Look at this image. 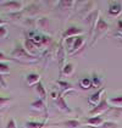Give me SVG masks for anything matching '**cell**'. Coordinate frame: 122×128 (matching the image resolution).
I'll list each match as a JSON object with an SVG mask.
<instances>
[{"mask_svg":"<svg viewBox=\"0 0 122 128\" xmlns=\"http://www.w3.org/2000/svg\"><path fill=\"white\" fill-rule=\"evenodd\" d=\"M109 15L112 17H117L122 14V2L121 1H110L109 9H108Z\"/></svg>","mask_w":122,"mask_h":128,"instance_id":"15","label":"cell"},{"mask_svg":"<svg viewBox=\"0 0 122 128\" xmlns=\"http://www.w3.org/2000/svg\"><path fill=\"white\" fill-rule=\"evenodd\" d=\"M56 126H62L65 128H81V126L83 124L82 121L77 120V118H70V120H65L61 121L59 123H55Z\"/></svg>","mask_w":122,"mask_h":128,"instance_id":"16","label":"cell"},{"mask_svg":"<svg viewBox=\"0 0 122 128\" xmlns=\"http://www.w3.org/2000/svg\"><path fill=\"white\" fill-rule=\"evenodd\" d=\"M54 101H55L56 108L60 110L61 112H64V114H73V110L68 106V104H67V101H66V99H65L64 95L59 94V96L55 99Z\"/></svg>","mask_w":122,"mask_h":128,"instance_id":"9","label":"cell"},{"mask_svg":"<svg viewBox=\"0 0 122 128\" xmlns=\"http://www.w3.org/2000/svg\"><path fill=\"white\" fill-rule=\"evenodd\" d=\"M76 1H59L58 5L60 6V9L62 11H70L73 9V6L76 5Z\"/></svg>","mask_w":122,"mask_h":128,"instance_id":"25","label":"cell"},{"mask_svg":"<svg viewBox=\"0 0 122 128\" xmlns=\"http://www.w3.org/2000/svg\"><path fill=\"white\" fill-rule=\"evenodd\" d=\"M116 114H118V115H121L122 116V108H112Z\"/></svg>","mask_w":122,"mask_h":128,"instance_id":"34","label":"cell"},{"mask_svg":"<svg viewBox=\"0 0 122 128\" xmlns=\"http://www.w3.org/2000/svg\"><path fill=\"white\" fill-rule=\"evenodd\" d=\"M8 36H9V30H8V26H6V24L0 26V39H5Z\"/></svg>","mask_w":122,"mask_h":128,"instance_id":"28","label":"cell"},{"mask_svg":"<svg viewBox=\"0 0 122 128\" xmlns=\"http://www.w3.org/2000/svg\"><path fill=\"white\" fill-rule=\"evenodd\" d=\"M9 73H10V66L8 65V62H0V76Z\"/></svg>","mask_w":122,"mask_h":128,"instance_id":"27","label":"cell"},{"mask_svg":"<svg viewBox=\"0 0 122 128\" xmlns=\"http://www.w3.org/2000/svg\"><path fill=\"white\" fill-rule=\"evenodd\" d=\"M34 90H36L37 95L39 96V99H42L44 102H46V99H48V92H46V89H45L44 84H43L42 82H39L38 84L34 86Z\"/></svg>","mask_w":122,"mask_h":128,"instance_id":"18","label":"cell"},{"mask_svg":"<svg viewBox=\"0 0 122 128\" xmlns=\"http://www.w3.org/2000/svg\"><path fill=\"white\" fill-rule=\"evenodd\" d=\"M0 5L2 6V9L5 12H8L9 15L12 14H17V12H22L24 9V2L23 1H0Z\"/></svg>","mask_w":122,"mask_h":128,"instance_id":"3","label":"cell"},{"mask_svg":"<svg viewBox=\"0 0 122 128\" xmlns=\"http://www.w3.org/2000/svg\"><path fill=\"white\" fill-rule=\"evenodd\" d=\"M46 122H48V117L42 122H39V121H27L24 123V128H45Z\"/></svg>","mask_w":122,"mask_h":128,"instance_id":"22","label":"cell"},{"mask_svg":"<svg viewBox=\"0 0 122 128\" xmlns=\"http://www.w3.org/2000/svg\"><path fill=\"white\" fill-rule=\"evenodd\" d=\"M73 72H74V66H73V64L67 61V62L62 66V68L60 70V76H72Z\"/></svg>","mask_w":122,"mask_h":128,"instance_id":"21","label":"cell"},{"mask_svg":"<svg viewBox=\"0 0 122 128\" xmlns=\"http://www.w3.org/2000/svg\"><path fill=\"white\" fill-rule=\"evenodd\" d=\"M51 27V21L49 17L43 16V17H38L36 18V28L40 30L43 34H46Z\"/></svg>","mask_w":122,"mask_h":128,"instance_id":"8","label":"cell"},{"mask_svg":"<svg viewBox=\"0 0 122 128\" xmlns=\"http://www.w3.org/2000/svg\"><path fill=\"white\" fill-rule=\"evenodd\" d=\"M22 46L26 49V51L28 52V54H30L32 56H37L38 58V54H39V49L36 46V44L32 42V40L30 39V38H24L23 39V43H22Z\"/></svg>","mask_w":122,"mask_h":128,"instance_id":"12","label":"cell"},{"mask_svg":"<svg viewBox=\"0 0 122 128\" xmlns=\"http://www.w3.org/2000/svg\"><path fill=\"white\" fill-rule=\"evenodd\" d=\"M110 28H111L110 23H108L102 15H99L96 24H95V28H94V32H93V36L90 38V48H93L99 39H102V37H105L106 33L110 30Z\"/></svg>","mask_w":122,"mask_h":128,"instance_id":"1","label":"cell"},{"mask_svg":"<svg viewBox=\"0 0 122 128\" xmlns=\"http://www.w3.org/2000/svg\"><path fill=\"white\" fill-rule=\"evenodd\" d=\"M80 86H81L82 89H90V88H93L90 77H83V78H81V80H80Z\"/></svg>","mask_w":122,"mask_h":128,"instance_id":"26","label":"cell"},{"mask_svg":"<svg viewBox=\"0 0 122 128\" xmlns=\"http://www.w3.org/2000/svg\"><path fill=\"white\" fill-rule=\"evenodd\" d=\"M30 110L32 111H37V112H42V111L46 112V104L42 99H37V100L30 102Z\"/></svg>","mask_w":122,"mask_h":128,"instance_id":"19","label":"cell"},{"mask_svg":"<svg viewBox=\"0 0 122 128\" xmlns=\"http://www.w3.org/2000/svg\"><path fill=\"white\" fill-rule=\"evenodd\" d=\"M50 95H51V98L54 99V100H55V99L58 98V96H59V93H56V92H54V90H51L50 92Z\"/></svg>","mask_w":122,"mask_h":128,"instance_id":"33","label":"cell"},{"mask_svg":"<svg viewBox=\"0 0 122 128\" xmlns=\"http://www.w3.org/2000/svg\"><path fill=\"white\" fill-rule=\"evenodd\" d=\"M5 128H17V123H16V121H15V118L14 117H10L8 120V122H6V126Z\"/></svg>","mask_w":122,"mask_h":128,"instance_id":"30","label":"cell"},{"mask_svg":"<svg viewBox=\"0 0 122 128\" xmlns=\"http://www.w3.org/2000/svg\"><path fill=\"white\" fill-rule=\"evenodd\" d=\"M112 110V108L109 105V101H108V96L106 95H104V98L102 99V101L95 106V108H93L89 110V112H88V115L89 116H102V114H105V112H108V111H110Z\"/></svg>","mask_w":122,"mask_h":128,"instance_id":"4","label":"cell"},{"mask_svg":"<svg viewBox=\"0 0 122 128\" xmlns=\"http://www.w3.org/2000/svg\"><path fill=\"white\" fill-rule=\"evenodd\" d=\"M11 58L16 60V62H24V64H34V62H38L39 60L37 56H32L30 54H28L26 49L18 43L15 44L14 49L11 51Z\"/></svg>","mask_w":122,"mask_h":128,"instance_id":"2","label":"cell"},{"mask_svg":"<svg viewBox=\"0 0 122 128\" xmlns=\"http://www.w3.org/2000/svg\"><path fill=\"white\" fill-rule=\"evenodd\" d=\"M108 101H109V105L112 108H122V94L121 95H114V96L108 99Z\"/></svg>","mask_w":122,"mask_h":128,"instance_id":"23","label":"cell"},{"mask_svg":"<svg viewBox=\"0 0 122 128\" xmlns=\"http://www.w3.org/2000/svg\"><path fill=\"white\" fill-rule=\"evenodd\" d=\"M105 92H106L105 87H102L100 89H98L96 92H94L88 98V104H89L90 106H93V108H95V106H96V105L102 101V99L104 98Z\"/></svg>","mask_w":122,"mask_h":128,"instance_id":"10","label":"cell"},{"mask_svg":"<svg viewBox=\"0 0 122 128\" xmlns=\"http://www.w3.org/2000/svg\"><path fill=\"white\" fill-rule=\"evenodd\" d=\"M86 43H87V40H86L84 36L76 37L74 42H73V45H72L71 50H70V52L67 55V58H74V56L80 55L82 51L84 50V48H86Z\"/></svg>","mask_w":122,"mask_h":128,"instance_id":"5","label":"cell"},{"mask_svg":"<svg viewBox=\"0 0 122 128\" xmlns=\"http://www.w3.org/2000/svg\"><path fill=\"white\" fill-rule=\"evenodd\" d=\"M99 128H118V124L112 121H105Z\"/></svg>","mask_w":122,"mask_h":128,"instance_id":"29","label":"cell"},{"mask_svg":"<svg viewBox=\"0 0 122 128\" xmlns=\"http://www.w3.org/2000/svg\"><path fill=\"white\" fill-rule=\"evenodd\" d=\"M55 86H56L58 89L60 90L61 95H65V94H67V93L74 90L73 84L70 83V82H67V80H64V79H58V80L55 82Z\"/></svg>","mask_w":122,"mask_h":128,"instance_id":"11","label":"cell"},{"mask_svg":"<svg viewBox=\"0 0 122 128\" xmlns=\"http://www.w3.org/2000/svg\"><path fill=\"white\" fill-rule=\"evenodd\" d=\"M86 34V30L78 27V26H70L67 27L66 30L62 32L61 34V40H65L67 38H76V37H80V36H84Z\"/></svg>","mask_w":122,"mask_h":128,"instance_id":"6","label":"cell"},{"mask_svg":"<svg viewBox=\"0 0 122 128\" xmlns=\"http://www.w3.org/2000/svg\"><path fill=\"white\" fill-rule=\"evenodd\" d=\"M89 128H95V127H89Z\"/></svg>","mask_w":122,"mask_h":128,"instance_id":"37","label":"cell"},{"mask_svg":"<svg viewBox=\"0 0 122 128\" xmlns=\"http://www.w3.org/2000/svg\"><path fill=\"white\" fill-rule=\"evenodd\" d=\"M42 77L39 73H36V72H30L28 73L27 76H26V84L28 86V87H32V86H36V84H38L40 80Z\"/></svg>","mask_w":122,"mask_h":128,"instance_id":"17","label":"cell"},{"mask_svg":"<svg viewBox=\"0 0 122 128\" xmlns=\"http://www.w3.org/2000/svg\"><path fill=\"white\" fill-rule=\"evenodd\" d=\"M14 102V99L11 96H4V95H0V111L1 110H5V108H10L11 104Z\"/></svg>","mask_w":122,"mask_h":128,"instance_id":"24","label":"cell"},{"mask_svg":"<svg viewBox=\"0 0 122 128\" xmlns=\"http://www.w3.org/2000/svg\"><path fill=\"white\" fill-rule=\"evenodd\" d=\"M95 2L94 1H87L82 4V8L80 9V15L82 16V18H86L88 15H90L93 11H95Z\"/></svg>","mask_w":122,"mask_h":128,"instance_id":"13","label":"cell"},{"mask_svg":"<svg viewBox=\"0 0 122 128\" xmlns=\"http://www.w3.org/2000/svg\"><path fill=\"white\" fill-rule=\"evenodd\" d=\"M118 37H120V38H121V39H122V34H121V36H118Z\"/></svg>","mask_w":122,"mask_h":128,"instance_id":"36","label":"cell"},{"mask_svg":"<svg viewBox=\"0 0 122 128\" xmlns=\"http://www.w3.org/2000/svg\"><path fill=\"white\" fill-rule=\"evenodd\" d=\"M90 79H92V86H93V88H96V90H98V89H100L102 87L104 78H102V76H99L95 71H93V72H92Z\"/></svg>","mask_w":122,"mask_h":128,"instance_id":"20","label":"cell"},{"mask_svg":"<svg viewBox=\"0 0 122 128\" xmlns=\"http://www.w3.org/2000/svg\"><path fill=\"white\" fill-rule=\"evenodd\" d=\"M40 10H42V8L38 2H30V5H27L23 9L22 14H23L24 18H34L40 12Z\"/></svg>","mask_w":122,"mask_h":128,"instance_id":"7","label":"cell"},{"mask_svg":"<svg viewBox=\"0 0 122 128\" xmlns=\"http://www.w3.org/2000/svg\"><path fill=\"white\" fill-rule=\"evenodd\" d=\"M4 24H6V21H4L1 17H0V26H4Z\"/></svg>","mask_w":122,"mask_h":128,"instance_id":"35","label":"cell"},{"mask_svg":"<svg viewBox=\"0 0 122 128\" xmlns=\"http://www.w3.org/2000/svg\"><path fill=\"white\" fill-rule=\"evenodd\" d=\"M8 61H15L16 62L15 59H12L11 56H8V55H5L4 52L0 51V62H8Z\"/></svg>","mask_w":122,"mask_h":128,"instance_id":"31","label":"cell"},{"mask_svg":"<svg viewBox=\"0 0 122 128\" xmlns=\"http://www.w3.org/2000/svg\"><path fill=\"white\" fill-rule=\"evenodd\" d=\"M117 36H121L122 34V20L117 21Z\"/></svg>","mask_w":122,"mask_h":128,"instance_id":"32","label":"cell"},{"mask_svg":"<svg viewBox=\"0 0 122 128\" xmlns=\"http://www.w3.org/2000/svg\"><path fill=\"white\" fill-rule=\"evenodd\" d=\"M105 122V120L102 117V116H92V117H86L82 123L83 124H88L89 127H95V128H99L102 126V123Z\"/></svg>","mask_w":122,"mask_h":128,"instance_id":"14","label":"cell"}]
</instances>
